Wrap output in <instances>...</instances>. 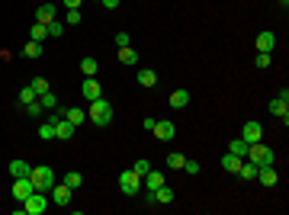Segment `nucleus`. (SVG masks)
<instances>
[{"mask_svg":"<svg viewBox=\"0 0 289 215\" xmlns=\"http://www.w3.org/2000/svg\"><path fill=\"white\" fill-rule=\"evenodd\" d=\"M87 119H90L93 125H100V129H103V125H109V122H113V106H109V103L103 100V97H100V100H90Z\"/></svg>","mask_w":289,"mask_h":215,"instance_id":"f257e3e1","label":"nucleus"},{"mask_svg":"<svg viewBox=\"0 0 289 215\" xmlns=\"http://www.w3.org/2000/svg\"><path fill=\"white\" fill-rule=\"evenodd\" d=\"M248 161L257 164V167H273L276 154H273V148H267V145H260V141H254V145H248Z\"/></svg>","mask_w":289,"mask_h":215,"instance_id":"f03ea898","label":"nucleus"},{"mask_svg":"<svg viewBox=\"0 0 289 215\" xmlns=\"http://www.w3.org/2000/svg\"><path fill=\"white\" fill-rule=\"evenodd\" d=\"M29 180H32V186H36L39 193H48V190L55 186V174H52V167H45V164H39V167H32Z\"/></svg>","mask_w":289,"mask_h":215,"instance_id":"7ed1b4c3","label":"nucleus"},{"mask_svg":"<svg viewBox=\"0 0 289 215\" xmlns=\"http://www.w3.org/2000/svg\"><path fill=\"white\" fill-rule=\"evenodd\" d=\"M119 190L125 193V196H138V193H142V177H138L135 170H122L119 174Z\"/></svg>","mask_w":289,"mask_h":215,"instance_id":"20e7f679","label":"nucleus"},{"mask_svg":"<svg viewBox=\"0 0 289 215\" xmlns=\"http://www.w3.org/2000/svg\"><path fill=\"white\" fill-rule=\"evenodd\" d=\"M23 206H26V209H23L26 215H42V212L48 209V193H39V190H36L29 199L23 202Z\"/></svg>","mask_w":289,"mask_h":215,"instance_id":"39448f33","label":"nucleus"},{"mask_svg":"<svg viewBox=\"0 0 289 215\" xmlns=\"http://www.w3.org/2000/svg\"><path fill=\"white\" fill-rule=\"evenodd\" d=\"M32 193H36V186H32V180H29V177H16V180H13V199L26 202Z\"/></svg>","mask_w":289,"mask_h":215,"instance_id":"423d86ee","label":"nucleus"},{"mask_svg":"<svg viewBox=\"0 0 289 215\" xmlns=\"http://www.w3.org/2000/svg\"><path fill=\"white\" fill-rule=\"evenodd\" d=\"M151 132H154V138H158V141H170L177 135V125L170 122V119H161V122H154Z\"/></svg>","mask_w":289,"mask_h":215,"instance_id":"0eeeda50","label":"nucleus"},{"mask_svg":"<svg viewBox=\"0 0 289 215\" xmlns=\"http://www.w3.org/2000/svg\"><path fill=\"white\" fill-rule=\"evenodd\" d=\"M81 93H84V100L90 103V100H100V97H103V87H100L97 77H87L84 84H81Z\"/></svg>","mask_w":289,"mask_h":215,"instance_id":"6e6552de","label":"nucleus"},{"mask_svg":"<svg viewBox=\"0 0 289 215\" xmlns=\"http://www.w3.org/2000/svg\"><path fill=\"white\" fill-rule=\"evenodd\" d=\"M241 138L248 141V145L260 141V138H264V125H260V122H244V129H241Z\"/></svg>","mask_w":289,"mask_h":215,"instance_id":"1a4fd4ad","label":"nucleus"},{"mask_svg":"<svg viewBox=\"0 0 289 215\" xmlns=\"http://www.w3.org/2000/svg\"><path fill=\"white\" fill-rule=\"evenodd\" d=\"M48 193H52V202H58V206H68V202H71V193H74V190H71V186H64V183H55Z\"/></svg>","mask_w":289,"mask_h":215,"instance_id":"9d476101","label":"nucleus"},{"mask_svg":"<svg viewBox=\"0 0 289 215\" xmlns=\"http://www.w3.org/2000/svg\"><path fill=\"white\" fill-rule=\"evenodd\" d=\"M74 129H77L74 122H68V119H58V122H55V138H58V141L74 138Z\"/></svg>","mask_w":289,"mask_h":215,"instance_id":"9b49d317","label":"nucleus"},{"mask_svg":"<svg viewBox=\"0 0 289 215\" xmlns=\"http://www.w3.org/2000/svg\"><path fill=\"white\" fill-rule=\"evenodd\" d=\"M142 186H144L148 193H154L158 186H164V174H161V170H148V174L142 177Z\"/></svg>","mask_w":289,"mask_h":215,"instance_id":"f8f14e48","label":"nucleus"},{"mask_svg":"<svg viewBox=\"0 0 289 215\" xmlns=\"http://www.w3.org/2000/svg\"><path fill=\"white\" fill-rule=\"evenodd\" d=\"M55 13H58V7L55 3H39V10H36V23H52L55 20Z\"/></svg>","mask_w":289,"mask_h":215,"instance_id":"ddd939ff","label":"nucleus"},{"mask_svg":"<svg viewBox=\"0 0 289 215\" xmlns=\"http://www.w3.org/2000/svg\"><path fill=\"white\" fill-rule=\"evenodd\" d=\"M151 199L158 202V206H167V202H174V190H170V186L164 183V186H158V190L151 193Z\"/></svg>","mask_w":289,"mask_h":215,"instance_id":"4468645a","label":"nucleus"},{"mask_svg":"<svg viewBox=\"0 0 289 215\" xmlns=\"http://www.w3.org/2000/svg\"><path fill=\"white\" fill-rule=\"evenodd\" d=\"M32 174V164H26V161H20V157H16V161H10V177H29Z\"/></svg>","mask_w":289,"mask_h":215,"instance_id":"2eb2a0df","label":"nucleus"},{"mask_svg":"<svg viewBox=\"0 0 289 215\" xmlns=\"http://www.w3.org/2000/svg\"><path fill=\"white\" fill-rule=\"evenodd\" d=\"M273 45H276V36L270 29L267 32H257V52H273Z\"/></svg>","mask_w":289,"mask_h":215,"instance_id":"dca6fc26","label":"nucleus"},{"mask_svg":"<svg viewBox=\"0 0 289 215\" xmlns=\"http://www.w3.org/2000/svg\"><path fill=\"white\" fill-rule=\"evenodd\" d=\"M270 116H276V119H283V125H289V113H286V100H280L276 97L273 103H270Z\"/></svg>","mask_w":289,"mask_h":215,"instance_id":"f3484780","label":"nucleus"},{"mask_svg":"<svg viewBox=\"0 0 289 215\" xmlns=\"http://www.w3.org/2000/svg\"><path fill=\"white\" fill-rule=\"evenodd\" d=\"M254 180H260L264 186H276V180H280V177H276L273 167H257V177H254Z\"/></svg>","mask_w":289,"mask_h":215,"instance_id":"a211bd4d","label":"nucleus"},{"mask_svg":"<svg viewBox=\"0 0 289 215\" xmlns=\"http://www.w3.org/2000/svg\"><path fill=\"white\" fill-rule=\"evenodd\" d=\"M170 106H174V109H183V106H186V103H190V90H174V93H170Z\"/></svg>","mask_w":289,"mask_h":215,"instance_id":"6ab92c4d","label":"nucleus"},{"mask_svg":"<svg viewBox=\"0 0 289 215\" xmlns=\"http://www.w3.org/2000/svg\"><path fill=\"white\" fill-rule=\"evenodd\" d=\"M97 71H100L97 58H81V74L84 77H97Z\"/></svg>","mask_w":289,"mask_h":215,"instance_id":"aec40b11","label":"nucleus"},{"mask_svg":"<svg viewBox=\"0 0 289 215\" xmlns=\"http://www.w3.org/2000/svg\"><path fill=\"white\" fill-rule=\"evenodd\" d=\"M138 84L142 87H148V90H151V87H158V74H154V71H138Z\"/></svg>","mask_w":289,"mask_h":215,"instance_id":"412c9836","label":"nucleus"},{"mask_svg":"<svg viewBox=\"0 0 289 215\" xmlns=\"http://www.w3.org/2000/svg\"><path fill=\"white\" fill-rule=\"evenodd\" d=\"M222 167L228 170V174H238V167H241V157H238V154H225V157H222Z\"/></svg>","mask_w":289,"mask_h":215,"instance_id":"4be33fe9","label":"nucleus"},{"mask_svg":"<svg viewBox=\"0 0 289 215\" xmlns=\"http://www.w3.org/2000/svg\"><path fill=\"white\" fill-rule=\"evenodd\" d=\"M61 183H64V186H71V190H81V183H84V177H81L77 170H71V174H64V177H61Z\"/></svg>","mask_w":289,"mask_h":215,"instance_id":"5701e85b","label":"nucleus"},{"mask_svg":"<svg viewBox=\"0 0 289 215\" xmlns=\"http://www.w3.org/2000/svg\"><path fill=\"white\" fill-rule=\"evenodd\" d=\"M119 61H122V64H129V68H132V64H138V52H132L129 45H125V48H119Z\"/></svg>","mask_w":289,"mask_h":215,"instance_id":"b1692460","label":"nucleus"},{"mask_svg":"<svg viewBox=\"0 0 289 215\" xmlns=\"http://www.w3.org/2000/svg\"><path fill=\"white\" fill-rule=\"evenodd\" d=\"M29 39H32V42H45V39H48L45 23H36V26H32V29H29Z\"/></svg>","mask_w":289,"mask_h":215,"instance_id":"393cba45","label":"nucleus"},{"mask_svg":"<svg viewBox=\"0 0 289 215\" xmlns=\"http://www.w3.org/2000/svg\"><path fill=\"white\" fill-rule=\"evenodd\" d=\"M238 177H241V180H254V177H257V164H251V161L241 164V167H238Z\"/></svg>","mask_w":289,"mask_h":215,"instance_id":"a878e982","label":"nucleus"},{"mask_svg":"<svg viewBox=\"0 0 289 215\" xmlns=\"http://www.w3.org/2000/svg\"><path fill=\"white\" fill-rule=\"evenodd\" d=\"M64 119H68V122H74V125H81V122H84V119H87V113H84V109H64Z\"/></svg>","mask_w":289,"mask_h":215,"instance_id":"bb28decb","label":"nucleus"},{"mask_svg":"<svg viewBox=\"0 0 289 215\" xmlns=\"http://www.w3.org/2000/svg\"><path fill=\"white\" fill-rule=\"evenodd\" d=\"M23 55H26V58H39V55H42V42H32V39H29L26 48H23Z\"/></svg>","mask_w":289,"mask_h":215,"instance_id":"cd10ccee","label":"nucleus"},{"mask_svg":"<svg viewBox=\"0 0 289 215\" xmlns=\"http://www.w3.org/2000/svg\"><path fill=\"white\" fill-rule=\"evenodd\" d=\"M228 151H231V154H238V157H248V141H244V138H235Z\"/></svg>","mask_w":289,"mask_h":215,"instance_id":"c85d7f7f","label":"nucleus"},{"mask_svg":"<svg viewBox=\"0 0 289 215\" xmlns=\"http://www.w3.org/2000/svg\"><path fill=\"white\" fill-rule=\"evenodd\" d=\"M183 164H186V157H183L180 151H177V154H167V167H170V170H183Z\"/></svg>","mask_w":289,"mask_h":215,"instance_id":"c756f323","label":"nucleus"},{"mask_svg":"<svg viewBox=\"0 0 289 215\" xmlns=\"http://www.w3.org/2000/svg\"><path fill=\"white\" fill-rule=\"evenodd\" d=\"M39 138H42V141H52L55 138V125L52 122H42V125H39Z\"/></svg>","mask_w":289,"mask_h":215,"instance_id":"7c9ffc66","label":"nucleus"},{"mask_svg":"<svg viewBox=\"0 0 289 215\" xmlns=\"http://www.w3.org/2000/svg\"><path fill=\"white\" fill-rule=\"evenodd\" d=\"M39 103H42V109H55V106H58V100H55V93H52V90L42 93V97H39Z\"/></svg>","mask_w":289,"mask_h":215,"instance_id":"2f4dec72","label":"nucleus"},{"mask_svg":"<svg viewBox=\"0 0 289 215\" xmlns=\"http://www.w3.org/2000/svg\"><path fill=\"white\" fill-rule=\"evenodd\" d=\"M32 90H36V97H42V93H45L48 90V80H45V77H32Z\"/></svg>","mask_w":289,"mask_h":215,"instance_id":"473e14b6","label":"nucleus"},{"mask_svg":"<svg viewBox=\"0 0 289 215\" xmlns=\"http://www.w3.org/2000/svg\"><path fill=\"white\" fill-rule=\"evenodd\" d=\"M32 100H39L36 90H32V87H23V90H20V103H32Z\"/></svg>","mask_w":289,"mask_h":215,"instance_id":"72a5a7b5","label":"nucleus"},{"mask_svg":"<svg viewBox=\"0 0 289 215\" xmlns=\"http://www.w3.org/2000/svg\"><path fill=\"white\" fill-rule=\"evenodd\" d=\"M132 170H135L138 177H144V174H148V170H151V164L144 161V157H138V161H135V167H132Z\"/></svg>","mask_w":289,"mask_h":215,"instance_id":"f704fd0d","label":"nucleus"},{"mask_svg":"<svg viewBox=\"0 0 289 215\" xmlns=\"http://www.w3.org/2000/svg\"><path fill=\"white\" fill-rule=\"evenodd\" d=\"M45 29H48V36H52V39H58L61 32H64V23H55V20H52V23H48Z\"/></svg>","mask_w":289,"mask_h":215,"instance_id":"c9c22d12","label":"nucleus"},{"mask_svg":"<svg viewBox=\"0 0 289 215\" xmlns=\"http://www.w3.org/2000/svg\"><path fill=\"white\" fill-rule=\"evenodd\" d=\"M64 26H81V10H68V20Z\"/></svg>","mask_w":289,"mask_h":215,"instance_id":"e433bc0d","label":"nucleus"},{"mask_svg":"<svg viewBox=\"0 0 289 215\" xmlns=\"http://www.w3.org/2000/svg\"><path fill=\"white\" fill-rule=\"evenodd\" d=\"M39 113H42V103H39V100L26 103V116H39Z\"/></svg>","mask_w":289,"mask_h":215,"instance_id":"4c0bfd02","label":"nucleus"},{"mask_svg":"<svg viewBox=\"0 0 289 215\" xmlns=\"http://www.w3.org/2000/svg\"><path fill=\"white\" fill-rule=\"evenodd\" d=\"M257 68H270V52H257Z\"/></svg>","mask_w":289,"mask_h":215,"instance_id":"58836bf2","label":"nucleus"},{"mask_svg":"<svg viewBox=\"0 0 289 215\" xmlns=\"http://www.w3.org/2000/svg\"><path fill=\"white\" fill-rule=\"evenodd\" d=\"M183 170H186L190 177H196V174H199V164L196 161H186V164H183Z\"/></svg>","mask_w":289,"mask_h":215,"instance_id":"ea45409f","label":"nucleus"},{"mask_svg":"<svg viewBox=\"0 0 289 215\" xmlns=\"http://www.w3.org/2000/svg\"><path fill=\"white\" fill-rule=\"evenodd\" d=\"M116 45H119V48L129 45V32H116Z\"/></svg>","mask_w":289,"mask_h":215,"instance_id":"a19ab883","label":"nucleus"},{"mask_svg":"<svg viewBox=\"0 0 289 215\" xmlns=\"http://www.w3.org/2000/svg\"><path fill=\"white\" fill-rule=\"evenodd\" d=\"M100 3H103L106 10H116V7H119V0H100Z\"/></svg>","mask_w":289,"mask_h":215,"instance_id":"79ce46f5","label":"nucleus"},{"mask_svg":"<svg viewBox=\"0 0 289 215\" xmlns=\"http://www.w3.org/2000/svg\"><path fill=\"white\" fill-rule=\"evenodd\" d=\"M61 3H64L68 10H77V7H81V0H61Z\"/></svg>","mask_w":289,"mask_h":215,"instance_id":"37998d69","label":"nucleus"},{"mask_svg":"<svg viewBox=\"0 0 289 215\" xmlns=\"http://www.w3.org/2000/svg\"><path fill=\"white\" fill-rule=\"evenodd\" d=\"M280 7H283V10H286V7H289V0H280Z\"/></svg>","mask_w":289,"mask_h":215,"instance_id":"c03bdc74","label":"nucleus"}]
</instances>
